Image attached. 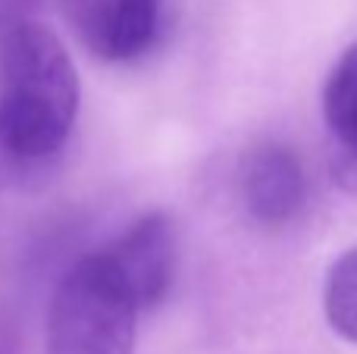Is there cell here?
<instances>
[{"instance_id": "cell-1", "label": "cell", "mask_w": 357, "mask_h": 354, "mask_svg": "<svg viewBox=\"0 0 357 354\" xmlns=\"http://www.w3.org/2000/svg\"><path fill=\"white\" fill-rule=\"evenodd\" d=\"M79 113V75L47 25L29 22L0 41V173L54 160Z\"/></svg>"}, {"instance_id": "cell-2", "label": "cell", "mask_w": 357, "mask_h": 354, "mask_svg": "<svg viewBox=\"0 0 357 354\" xmlns=\"http://www.w3.org/2000/svg\"><path fill=\"white\" fill-rule=\"evenodd\" d=\"M138 301L104 251L60 279L47 314V354H132Z\"/></svg>"}, {"instance_id": "cell-3", "label": "cell", "mask_w": 357, "mask_h": 354, "mask_svg": "<svg viewBox=\"0 0 357 354\" xmlns=\"http://www.w3.org/2000/svg\"><path fill=\"white\" fill-rule=\"evenodd\" d=\"M63 19L98 60L129 63L154 47L163 22L160 0H56Z\"/></svg>"}, {"instance_id": "cell-4", "label": "cell", "mask_w": 357, "mask_h": 354, "mask_svg": "<svg viewBox=\"0 0 357 354\" xmlns=\"http://www.w3.org/2000/svg\"><path fill=\"white\" fill-rule=\"evenodd\" d=\"M142 311L157 307L176 279V229L167 213H144L104 248Z\"/></svg>"}, {"instance_id": "cell-5", "label": "cell", "mask_w": 357, "mask_h": 354, "mask_svg": "<svg viewBox=\"0 0 357 354\" xmlns=\"http://www.w3.org/2000/svg\"><path fill=\"white\" fill-rule=\"evenodd\" d=\"M241 198L260 226H285L301 213L307 182L298 157L282 144H260L241 167Z\"/></svg>"}, {"instance_id": "cell-6", "label": "cell", "mask_w": 357, "mask_h": 354, "mask_svg": "<svg viewBox=\"0 0 357 354\" xmlns=\"http://www.w3.org/2000/svg\"><path fill=\"white\" fill-rule=\"evenodd\" d=\"M323 110H326L329 132L339 144L333 176L345 192L357 194V44L339 56V63L329 72Z\"/></svg>"}, {"instance_id": "cell-7", "label": "cell", "mask_w": 357, "mask_h": 354, "mask_svg": "<svg viewBox=\"0 0 357 354\" xmlns=\"http://www.w3.org/2000/svg\"><path fill=\"white\" fill-rule=\"evenodd\" d=\"M326 320L342 339L357 345V245L333 263L323 292Z\"/></svg>"}, {"instance_id": "cell-8", "label": "cell", "mask_w": 357, "mask_h": 354, "mask_svg": "<svg viewBox=\"0 0 357 354\" xmlns=\"http://www.w3.org/2000/svg\"><path fill=\"white\" fill-rule=\"evenodd\" d=\"M44 0H0V41L13 35L16 29L29 25Z\"/></svg>"}]
</instances>
